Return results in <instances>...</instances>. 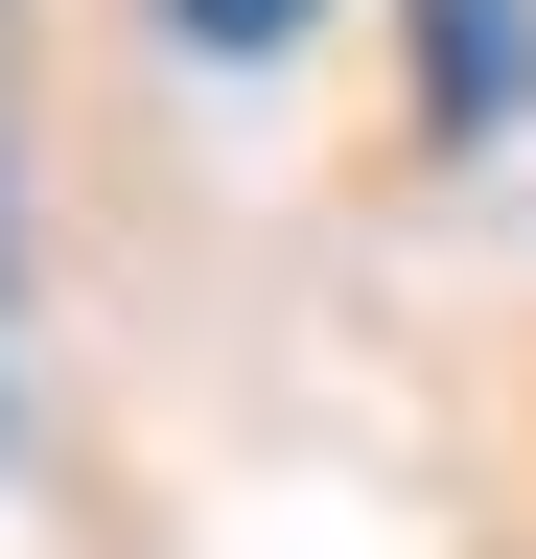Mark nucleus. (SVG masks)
<instances>
[{
    "label": "nucleus",
    "mask_w": 536,
    "mask_h": 559,
    "mask_svg": "<svg viewBox=\"0 0 536 559\" xmlns=\"http://www.w3.org/2000/svg\"><path fill=\"white\" fill-rule=\"evenodd\" d=\"M513 70H536V0H420V94H443V140L513 117Z\"/></svg>",
    "instance_id": "f257e3e1"
},
{
    "label": "nucleus",
    "mask_w": 536,
    "mask_h": 559,
    "mask_svg": "<svg viewBox=\"0 0 536 559\" xmlns=\"http://www.w3.org/2000/svg\"><path fill=\"white\" fill-rule=\"evenodd\" d=\"M164 24L211 47V70H281V47H303V0H164Z\"/></svg>",
    "instance_id": "f03ea898"
}]
</instances>
